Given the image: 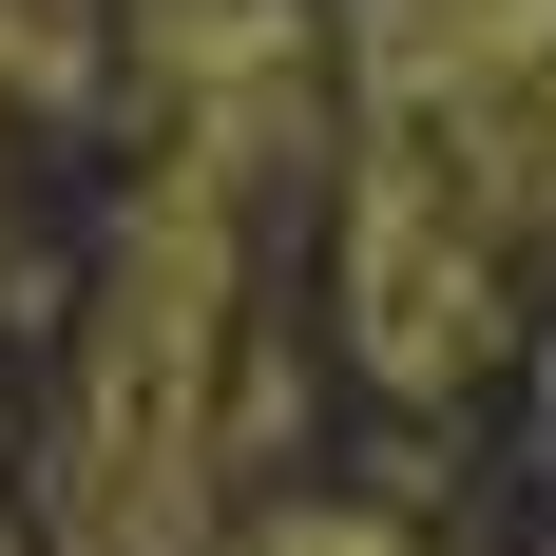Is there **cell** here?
Masks as SVG:
<instances>
[{"label": "cell", "instance_id": "obj_1", "mask_svg": "<svg viewBox=\"0 0 556 556\" xmlns=\"http://www.w3.org/2000/svg\"><path fill=\"white\" fill-rule=\"evenodd\" d=\"M500 307H518V212L442 154V135H365V154H345V345H365L403 403H442L460 365L500 345Z\"/></svg>", "mask_w": 556, "mask_h": 556}, {"label": "cell", "instance_id": "obj_2", "mask_svg": "<svg viewBox=\"0 0 556 556\" xmlns=\"http://www.w3.org/2000/svg\"><path fill=\"white\" fill-rule=\"evenodd\" d=\"M115 58V0H0V115H77Z\"/></svg>", "mask_w": 556, "mask_h": 556}, {"label": "cell", "instance_id": "obj_3", "mask_svg": "<svg viewBox=\"0 0 556 556\" xmlns=\"http://www.w3.org/2000/svg\"><path fill=\"white\" fill-rule=\"evenodd\" d=\"M230 556H422L403 518H365V500H288V518H250Z\"/></svg>", "mask_w": 556, "mask_h": 556}]
</instances>
